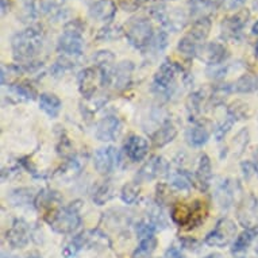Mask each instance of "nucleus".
<instances>
[{"instance_id":"obj_1","label":"nucleus","mask_w":258,"mask_h":258,"mask_svg":"<svg viewBox=\"0 0 258 258\" xmlns=\"http://www.w3.org/2000/svg\"><path fill=\"white\" fill-rule=\"evenodd\" d=\"M42 31L39 27H29L14 35L11 45L15 59L21 63L33 65L34 57L42 47Z\"/></svg>"},{"instance_id":"obj_2","label":"nucleus","mask_w":258,"mask_h":258,"mask_svg":"<svg viewBox=\"0 0 258 258\" xmlns=\"http://www.w3.org/2000/svg\"><path fill=\"white\" fill-rule=\"evenodd\" d=\"M79 208H80V202H75L69 204L68 207L53 212L51 218H47L51 230L58 234L73 233L81 223Z\"/></svg>"},{"instance_id":"obj_3","label":"nucleus","mask_w":258,"mask_h":258,"mask_svg":"<svg viewBox=\"0 0 258 258\" xmlns=\"http://www.w3.org/2000/svg\"><path fill=\"white\" fill-rule=\"evenodd\" d=\"M124 34L133 46L144 50L152 41L154 30L146 18H133L124 26Z\"/></svg>"},{"instance_id":"obj_4","label":"nucleus","mask_w":258,"mask_h":258,"mask_svg":"<svg viewBox=\"0 0 258 258\" xmlns=\"http://www.w3.org/2000/svg\"><path fill=\"white\" fill-rule=\"evenodd\" d=\"M237 234V226L233 220L222 219L218 222L216 227L206 237V243L212 247H224L233 241Z\"/></svg>"},{"instance_id":"obj_5","label":"nucleus","mask_w":258,"mask_h":258,"mask_svg":"<svg viewBox=\"0 0 258 258\" xmlns=\"http://www.w3.org/2000/svg\"><path fill=\"white\" fill-rule=\"evenodd\" d=\"M84 49V41H83V33L63 30V34L58 38L57 50L62 53L63 55L76 57L83 53Z\"/></svg>"},{"instance_id":"obj_6","label":"nucleus","mask_w":258,"mask_h":258,"mask_svg":"<svg viewBox=\"0 0 258 258\" xmlns=\"http://www.w3.org/2000/svg\"><path fill=\"white\" fill-rule=\"evenodd\" d=\"M250 18L249 10H241L231 17L226 18L222 22V35L224 38H237L242 30L247 25Z\"/></svg>"},{"instance_id":"obj_7","label":"nucleus","mask_w":258,"mask_h":258,"mask_svg":"<svg viewBox=\"0 0 258 258\" xmlns=\"http://www.w3.org/2000/svg\"><path fill=\"white\" fill-rule=\"evenodd\" d=\"M118 157L119 154L116 149L112 146L99 149L98 152L95 153L93 166L100 174H108L118 164Z\"/></svg>"},{"instance_id":"obj_8","label":"nucleus","mask_w":258,"mask_h":258,"mask_svg":"<svg viewBox=\"0 0 258 258\" xmlns=\"http://www.w3.org/2000/svg\"><path fill=\"white\" fill-rule=\"evenodd\" d=\"M30 235L31 233H30L29 224L26 223L25 220L17 219L6 234V239L14 249H22L30 242Z\"/></svg>"},{"instance_id":"obj_9","label":"nucleus","mask_w":258,"mask_h":258,"mask_svg":"<svg viewBox=\"0 0 258 258\" xmlns=\"http://www.w3.org/2000/svg\"><path fill=\"white\" fill-rule=\"evenodd\" d=\"M166 170H168V164H166V161L164 160L162 157L154 156L141 168L138 174H137L136 180L138 184L152 181L153 178H156L157 176L165 173Z\"/></svg>"},{"instance_id":"obj_10","label":"nucleus","mask_w":258,"mask_h":258,"mask_svg":"<svg viewBox=\"0 0 258 258\" xmlns=\"http://www.w3.org/2000/svg\"><path fill=\"white\" fill-rule=\"evenodd\" d=\"M198 57H199L203 62L208 65H219L224 61L227 57V50L226 47L219 42H207L200 45L199 51H198Z\"/></svg>"},{"instance_id":"obj_11","label":"nucleus","mask_w":258,"mask_h":258,"mask_svg":"<svg viewBox=\"0 0 258 258\" xmlns=\"http://www.w3.org/2000/svg\"><path fill=\"white\" fill-rule=\"evenodd\" d=\"M176 73H177V67L174 63L165 61V62L161 65L160 69L157 71L156 76H154V83H153L154 88L158 92H166V91H169V88L173 84Z\"/></svg>"},{"instance_id":"obj_12","label":"nucleus","mask_w":258,"mask_h":258,"mask_svg":"<svg viewBox=\"0 0 258 258\" xmlns=\"http://www.w3.org/2000/svg\"><path fill=\"white\" fill-rule=\"evenodd\" d=\"M120 132V120L116 116H106L96 126L95 137L102 142H111Z\"/></svg>"},{"instance_id":"obj_13","label":"nucleus","mask_w":258,"mask_h":258,"mask_svg":"<svg viewBox=\"0 0 258 258\" xmlns=\"http://www.w3.org/2000/svg\"><path fill=\"white\" fill-rule=\"evenodd\" d=\"M149 144L148 141L138 136L128 137V140L124 144V152H126L127 157L134 162L142 161L145 156L148 154Z\"/></svg>"},{"instance_id":"obj_14","label":"nucleus","mask_w":258,"mask_h":258,"mask_svg":"<svg viewBox=\"0 0 258 258\" xmlns=\"http://www.w3.org/2000/svg\"><path fill=\"white\" fill-rule=\"evenodd\" d=\"M116 14V7L111 0H98L89 9V17L100 22H110Z\"/></svg>"},{"instance_id":"obj_15","label":"nucleus","mask_w":258,"mask_h":258,"mask_svg":"<svg viewBox=\"0 0 258 258\" xmlns=\"http://www.w3.org/2000/svg\"><path fill=\"white\" fill-rule=\"evenodd\" d=\"M238 184H233V181L226 180V181L219 182L216 185L215 190V200L216 203L219 204V207L227 210V208L233 204L234 202V194H235V188H238Z\"/></svg>"},{"instance_id":"obj_16","label":"nucleus","mask_w":258,"mask_h":258,"mask_svg":"<svg viewBox=\"0 0 258 258\" xmlns=\"http://www.w3.org/2000/svg\"><path fill=\"white\" fill-rule=\"evenodd\" d=\"M176 136H177V128L174 127V124L170 120H165L153 134L152 141L156 148H162V146L172 142L176 138Z\"/></svg>"},{"instance_id":"obj_17","label":"nucleus","mask_w":258,"mask_h":258,"mask_svg":"<svg viewBox=\"0 0 258 258\" xmlns=\"http://www.w3.org/2000/svg\"><path fill=\"white\" fill-rule=\"evenodd\" d=\"M133 69H134V65L130 61H123L116 65L114 75H112L115 88L122 91L128 87V84L132 83Z\"/></svg>"},{"instance_id":"obj_18","label":"nucleus","mask_w":258,"mask_h":258,"mask_svg":"<svg viewBox=\"0 0 258 258\" xmlns=\"http://www.w3.org/2000/svg\"><path fill=\"white\" fill-rule=\"evenodd\" d=\"M95 79H96V71L92 68H88L83 71L79 76V84H80V92L81 95L87 99H91L96 92V84H95Z\"/></svg>"},{"instance_id":"obj_19","label":"nucleus","mask_w":258,"mask_h":258,"mask_svg":"<svg viewBox=\"0 0 258 258\" xmlns=\"http://www.w3.org/2000/svg\"><path fill=\"white\" fill-rule=\"evenodd\" d=\"M238 219L243 224V227L247 229H257L258 227V204L255 200L251 203H247L242 208L238 215Z\"/></svg>"},{"instance_id":"obj_20","label":"nucleus","mask_w":258,"mask_h":258,"mask_svg":"<svg viewBox=\"0 0 258 258\" xmlns=\"http://www.w3.org/2000/svg\"><path fill=\"white\" fill-rule=\"evenodd\" d=\"M196 178L199 181L200 188L203 190H206L210 186V182H211L212 178V166L211 161L206 154L200 157L199 166H198V170H196Z\"/></svg>"},{"instance_id":"obj_21","label":"nucleus","mask_w":258,"mask_h":258,"mask_svg":"<svg viewBox=\"0 0 258 258\" xmlns=\"http://www.w3.org/2000/svg\"><path fill=\"white\" fill-rule=\"evenodd\" d=\"M39 107L49 118H55L61 110V100L55 95L51 93H42L39 96Z\"/></svg>"},{"instance_id":"obj_22","label":"nucleus","mask_w":258,"mask_h":258,"mask_svg":"<svg viewBox=\"0 0 258 258\" xmlns=\"http://www.w3.org/2000/svg\"><path fill=\"white\" fill-rule=\"evenodd\" d=\"M85 246H88V237H87V231L84 233L77 234L76 237H73L71 241L63 246L62 255L65 258H73L76 257L79 251L84 249Z\"/></svg>"},{"instance_id":"obj_23","label":"nucleus","mask_w":258,"mask_h":258,"mask_svg":"<svg viewBox=\"0 0 258 258\" xmlns=\"http://www.w3.org/2000/svg\"><path fill=\"white\" fill-rule=\"evenodd\" d=\"M231 89L238 93L255 92V91H258V77L250 75V73H246L231 85Z\"/></svg>"},{"instance_id":"obj_24","label":"nucleus","mask_w":258,"mask_h":258,"mask_svg":"<svg viewBox=\"0 0 258 258\" xmlns=\"http://www.w3.org/2000/svg\"><path fill=\"white\" fill-rule=\"evenodd\" d=\"M210 30H211V19L208 17L200 18V19H196L194 22V25L190 27L189 35L200 43L207 39Z\"/></svg>"},{"instance_id":"obj_25","label":"nucleus","mask_w":258,"mask_h":258,"mask_svg":"<svg viewBox=\"0 0 258 258\" xmlns=\"http://www.w3.org/2000/svg\"><path fill=\"white\" fill-rule=\"evenodd\" d=\"M34 189L30 188H19V189H14L10 192V195L7 196V199L13 206H26L30 204L33 200H35Z\"/></svg>"},{"instance_id":"obj_26","label":"nucleus","mask_w":258,"mask_h":258,"mask_svg":"<svg viewBox=\"0 0 258 258\" xmlns=\"http://www.w3.org/2000/svg\"><path fill=\"white\" fill-rule=\"evenodd\" d=\"M258 234V229H246L245 231H242L239 235H238L235 239H234L233 247H231V251L233 253H241V251H245L251 242L255 238V235Z\"/></svg>"},{"instance_id":"obj_27","label":"nucleus","mask_w":258,"mask_h":258,"mask_svg":"<svg viewBox=\"0 0 258 258\" xmlns=\"http://www.w3.org/2000/svg\"><path fill=\"white\" fill-rule=\"evenodd\" d=\"M208 138H210V134L204 127L195 126L186 130V141L194 148H200L204 144H207Z\"/></svg>"},{"instance_id":"obj_28","label":"nucleus","mask_w":258,"mask_h":258,"mask_svg":"<svg viewBox=\"0 0 258 258\" xmlns=\"http://www.w3.org/2000/svg\"><path fill=\"white\" fill-rule=\"evenodd\" d=\"M170 218L178 226H186L192 219V208L186 204H174L170 212Z\"/></svg>"},{"instance_id":"obj_29","label":"nucleus","mask_w":258,"mask_h":258,"mask_svg":"<svg viewBox=\"0 0 258 258\" xmlns=\"http://www.w3.org/2000/svg\"><path fill=\"white\" fill-rule=\"evenodd\" d=\"M190 17L194 18H206L212 9H215L216 5L211 0H189Z\"/></svg>"},{"instance_id":"obj_30","label":"nucleus","mask_w":258,"mask_h":258,"mask_svg":"<svg viewBox=\"0 0 258 258\" xmlns=\"http://www.w3.org/2000/svg\"><path fill=\"white\" fill-rule=\"evenodd\" d=\"M156 247L157 239L154 235L145 238V239H141L140 245L137 246V249L133 253V258H150V255L154 253Z\"/></svg>"},{"instance_id":"obj_31","label":"nucleus","mask_w":258,"mask_h":258,"mask_svg":"<svg viewBox=\"0 0 258 258\" xmlns=\"http://www.w3.org/2000/svg\"><path fill=\"white\" fill-rule=\"evenodd\" d=\"M199 42L190 37L189 34L182 37L180 41H178L177 49L180 53H182L184 55H188V57H195L198 55V51H199Z\"/></svg>"},{"instance_id":"obj_32","label":"nucleus","mask_w":258,"mask_h":258,"mask_svg":"<svg viewBox=\"0 0 258 258\" xmlns=\"http://www.w3.org/2000/svg\"><path fill=\"white\" fill-rule=\"evenodd\" d=\"M59 200H61V196L58 195V192L50 189H43L35 198V204H37V207L45 208L50 207L51 204L57 203Z\"/></svg>"},{"instance_id":"obj_33","label":"nucleus","mask_w":258,"mask_h":258,"mask_svg":"<svg viewBox=\"0 0 258 258\" xmlns=\"http://www.w3.org/2000/svg\"><path fill=\"white\" fill-rule=\"evenodd\" d=\"M112 198H114V188L108 182H104L100 186H98V189L95 190V194H93V202L98 206L106 204Z\"/></svg>"},{"instance_id":"obj_34","label":"nucleus","mask_w":258,"mask_h":258,"mask_svg":"<svg viewBox=\"0 0 258 258\" xmlns=\"http://www.w3.org/2000/svg\"><path fill=\"white\" fill-rule=\"evenodd\" d=\"M87 237H88V246L100 247V249H107V247H110L111 246L107 235L104 233H102L100 230L87 231Z\"/></svg>"},{"instance_id":"obj_35","label":"nucleus","mask_w":258,"mask_h":258,"mask_svg":"<svg viewBox=\"0 0 258 258\" xmlns=\"http://www.w3.org/2000/svg\"><path fill=\"white\" fill-rule=\"evenodd\" d=\"M114 212V215H111V212L108 211L107 214H104V218L108 222V226L111 227H115V229H118V227H124L126 223L128 224L130 222V218L122 212V210H112Z\"/></svg>"},{"instance_id":"obj_36","label":"nucleus","mask_w":258,"mask_h":258,"mask_svg":"<svg viewBox=\"0 0 258 258\" xmlns=\"http://www.w3.org/2000/svg\"><path fill=\"white\" fill-rule=\"evenodd\" d=\"M166 46H168V34L165 31H156L148 49H150L153 53H161L165 50Z\"/></svg>"},{"instance_id":"obj_37","label":"nucleus","mask_w":258,"mask_h":258,"mask_svg":"<svg viewBox=\"0 0 258 258\" xmlns=\"http://www.w3.org/2000/svg\"><path fill=\"white\" fill-rule=\"evenodd\" d=\"M149 220L154 224V227L157 230L160 229H166V226H168V220H166L165 215H164V211L161 210L160 207H153L149 212Z\"/></svg>"},{"instance_id":"obj_38","label":"nucleus","mask_w":258,"mask_h":258,"mask_svg":"<svg viewBox=\"0 0 258 258\" xmlns=\"http://www.w3.org/2000/svg\"><path fill=\"white\" fill-rule=\"evenodd\" d=\"M229 115L235 120L237 119H247V116H249L247 104H245L243 102H239V100L231 103V106L229 107Z\"/></svg>"},{"instance_id":"obj_39","label":"nucleus","mask_w":258,"mask_h":258,"mask_svg":"<svg viewBox=\"0 0 258 258\" xmlns=\"http://www.w3.org/2000/svg\"><path fill=\"white\" fill-rule=\"evenodd\" d=\"M156 227H154V224L150 222V220H141L138 222L136 226V233L137 237L140 238V239H145V238L153 237L154 235V231H156Z\"/></svg>"},{"instance_id":"obj_40","label":"nucleus","mask_w":258,"mask_h":258,"mask_svg":"<svg viewBox=\"0 0 258 258\" xmlns=\"http://www.w3.org/2000/svg\"><path fill=\"white\" fill-rule=\"evenodd\" d=\"M203 204L204 203H202V202H196L195 206L192 207V219L189 222L190 227H198L202 222H204L207 210H206Z\"/></svg>"},{"instance_id":"obj_41","label":"nucleus","mask_w":258,"mask_h":258,"mask_svg":"<svg viewBox=\"0 0 258 258\" xmlns=\"http://www.w3.org/2000/svg\"><path fill=\"white\" fill-rule=\"evenodd\" d=\"M170 184L180 190H186L190 188V180L184 172H176L170 176Z\"/></svg>"},{"instance_id":"obj_42","label":"nucleus","mask_w":258,"mask_h":258,"mask_svg":"<svg viewBox=\"0 0 258 258\" xmlns=\"http://www.w3.org/2000/svg\"><path fill=\"white\" fill-rule=\"evenodd\" d=\"M11 92H13L19 100H33V99L35 98L34 89L25 84L14 85L13 88H11Z\"/></svg>"},{"instance_id":"obj_43","label":"nucleus","mask_w":258,"mask_h":258,"mask_svg":"<svg viewBox=\"0 0 258 258\" xmlns=\"http://www.w3.org/2000/svg\"><path fill=\"white\" fill-rule=\"evenodd\" d=\"M122 35V30L118 29V27H115V26H106V27H103L100 31H99V34L96 38L100 39V41H111V39H116L119 38Z\"/></svg>"},{"instance_id":"obj_44","label":"nucleus","mask_w":258,"mask_h":258,"mask_svg":"<svg viewBox=\"0 0 258 258\" xmlns=\"http://www.w3.org/2000/svg\"><path fill=\"white\" fill-rule=\"evenodd\" d=\"M120 198L126 204L134 203L137 198H138V186L136 184H126L122 188Z\"/></svg>"},{"instance_id":"obj_45","label":"nucleus","mask_w":258,"mask_h":258,"mask_svg":"<svg viewBox=\"0 0 258 258\" xmlns=\"http://www.w3.org/2000/svg\"><path fill=\"white\" fill-rule=\"evenodd\" d=\"M247 142H249V133H247L246 128H243L242 132L238 133L237 137H235L233 141V146L234 149L238 152L237 153L238 156L242 154V152L245 150V148L247 146Z\"/></svg>"},{"instance_id":"obj_46","label":"nucleus","mask_w":258,"mask_h":258,"mask_svg":"<svg viewBox=\"0 0 258 258\" xmlns=\"http://www.w3.org/2000/svg\"><path fill=\"white\" fill-rule=\"evenodd\" d=\"M114 54L108 50H100L93 55V61L98 63L99 67H108L110 63L114 62Z\"/></svg>"},{"instance_id":"obj_47","label":"nucleus","mask_w":258,"mask_h":258,"mask_svg":"<svg viewBox=\"0 0 258 258\" xmlns=\"http://www.w3.org/2000/svg\"><path fill=\"white\" fill-rule=\"evenodd\" d=\"M202 102H203V96H202L200 92H195L190 95L188 98V102H186V106H188V110H189L190 114H196L200 110Z\"/></svg>"},{"instance_id":"obj_48","label":"nucleus","mask_w":258,"mask_h":258,"mask_svg":"<svg viewBox=\"0 0 258 258\" xmlns=\"http://www.w3.org/2000/svg\"><path fill=\"white\" fill-rule=\"evenodd\" d=\"M234 122H235V119L231 118V116H230V115H229V119H227V120H226V122H224V123H222V124H220V126L218 127V128H216V130H215L216 140H218V141L223 140L224 136H226V134H227V133L230 132V128L233 127Z\"/></svg>"},{"instance_id":"obj_49","label":"nucleus","mask_w":258,"mask_h":258,"mask_svg":"<svg viewBox=\"0 0 258 258\" xmlns=\"http://www.w3.org/2000/svg\"><path fill=\"white\" fill-rule=\"evenodd\" d=\"M226 73H227V67H223L222 63L219 65H212L210 68L207 69V75L208 77H211V79H222V77L226 76Z\"/></svg>"},{"instance_id":"obj_50","label":"nucleus","mask_w":258,"mask_h":258,"mask_svg":"<svg viewBox=\"0 0 258 258\" xmlns=\"http://www.w3.org/2000/svg\"><path fill=\"white\" fill-rule=\"evenodd\" d=\"M242 170H243V174H245V178H251V176L257 173V166L253 162H250V161H246L242 164Z\"/></svg>"},{"instance_id":"obj_51","label":"nucleus","mask_w":258,"mask_h":258,"mask_svg":"<svg viewBox=\"0 0 258 258\" xmlns=\"http://www.w3.org/2000/svg\"><path fill=\"white\" fill-rule=\"evenodd\" d=\"M180 242H181V245L184 249H188V250H196L199 249V242L194 239V238H180Z\"/></svg>"},{"instance_id":"obj_52","label":"nucleus","mask_w":258,"mask_h":258,"mask_svg":"<svg viewBox=\"0 0 258 258\" xmlns=\"http://www.w3.org/2000/svg\"><path fill=\"white\" fill-rule=\"evenodd\" d=\"M164 258H185L184 254H182L181 249L180 247H176V246H170L168 247V250L164 254Z\"/></svg>"},{"instance_id":"obj_53","label":"nucleus","mask_w":258,"mask_h":258,"mask_svg":"<svg viewBox=\"0 0 258 258\" xmlns=\"http://www.w3.org/2000/svg\"><path fill=\"white\" fill-rule=\"evenodd\" d=\"M141 0H120V6L124 11H134L140 7Z\"/></svg>"},{"instance_id":"obj_54","label":"nucleus","mask_w":258,"mask_h":258,"mask_svg":"<svg viewBox=\"0 0 258 258\" xmlns=\"http://www.w3.org/2000/svg\"><path fill=\"white\" fill-rule=\"evenodd\" d=\"M223 3L224 6H226V9L234 10L238 9V7H241L243 3H246V0H224Z\"/></svg>"},{"instance_id":"obj_55","label":"nucleus","mask_w":258,"mask_h":258,"mask_svg":"<svg viewBox=\"0 0 258 258\" xmlns=\"http://www.w3.org/2000/svg\"><path fill=\"white\" fill-rule=\"evenodd\" d=\"M10 9V0H2V15H6V13Z\"/></svg>"},{"instance_id":"obj_56","label":"nucleus","mask_w":258,"mask_h":258,"mask_svg":"<svg viewBox=\"0 0 258 258\" xmlns=\"http://www.w3.org/2000/svg\"><path fill=\"white\" fill-rule=\"evenodd\" d=\"M251 33L255 35H258V21L255 22V23L253 25V27H251Z\"/></svg>"},{"instance_id":"obj_57","label":"nucleus","mask_w":258,"mask_h":258,"mask_svg":"<svg viewBox=\"0 0 258 258\" xmlns=\"http://www.w3.org/2000/svg\"><path fill=\"white\" fill-rule=\"evenodd\" d=\"M204 258H222V255L218 253H212V254H208L207 257H204Z\"/></svg>"},{"instance_id":"obj_58","label":"nucleus","mask_w":258,"mask_h":258,"mask_svg":"<svg viewBox=\"0 0 258 258\" xmlns=\"http://www.w3.org/2000/svg\"><path fill=\"white\" fill-rule=\"evenodd\" d=\"M27 258H43L42 255H39V254H37V253H31V254H29V257Z\"/></svg>"},{"instance_id":"obj_59","label":"nucleus","mask_w":258,"mask_h":258,"mask_svg":"<svg viewBox=\"0 0 258 258\" xmlns=\"http://www.w3.org/2000/svg\"><path fill=\"white\" fill-rule=\"evenodd\" d=\"M255 54L258 55V42H257V45H255Z\"/></svg>"},{"instance_id":"obj_60","label":"nucleus","mask_w":258,"mask_h":258,"mask_svg":"<svg viewBox=\"0 0 258 258\" xmlns=\"http://www.w3.org/2000/svg\"><path fill=\"white\" fill-rule=\"evenodd\" d=\"M3 258H18V257H10V255L9 257H6V254H3Z\"/></svg>"},{"instance_id":"obj_61","label":"nucleus","mask_w":258,"mask_h":258,"mask_svg":"<svg viewBox=\"0 0 258 258\" xmlns=\"http://www.w3.org/2000/svg\"><path fill=\"white\" fill-rule=\"evenodd\" d=\"M255 254H258V246H257V247H255Z\"/></svg>"}]
</instances>
